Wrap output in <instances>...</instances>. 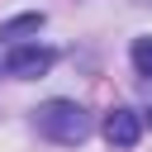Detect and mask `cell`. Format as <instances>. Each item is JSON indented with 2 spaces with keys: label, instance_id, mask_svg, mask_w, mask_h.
Masks as SVG:
<instances>
[{
  "label": "cell",
  "instance_id": "1",
  "mask_svg": "<svg viewBox=\"0 0 152 152\" xmlns=\"http://www.w3.org/2000/svg\"><path fill=\"white\" fill-rule=\"evenodd\" d=\"M38 133L71 147V142H86L90 138V114L76 104V100H48L38 104Z\"/></svg>",
  "mask_w": 152,
  "mask_h": 152
},
{
  "label": "cell",
  "instance_id": "2",
  "mask_svg": "<svg viewBox=\"0 0 152 152\" xmlns=\"http://www.w3.org/2000/svg\"><path fill=\"white\" fill-rule=\"evenodd\" d=\"M52 62H57V52H52V48H10V57H5V71L28 81V76H43Z\"/></svg>",
  "mask_w": 152,
  "mask_h": 152
},
{
  "label": "cell",
  "instance_id": "3",
  "mask_svg": "<svg viewBox=\"0 0 152 152\" xmlns=\"http://www.w3.org/2000/svg\"><path fill=\"white\" fill-rule=\"evenodd\" d=\"M104 138H109V147H138V138H142V119L133 114V109H109L104 114Z\"/></svg>",
  "mask_w": 152,
  "mask_h": 152
},
{
  "label": "cell",
  "instance_id": "4",
  "mask_svg": "<svg viewBox=\"0 0 152 152\" xmlns=\"http://www.w3.org/2000/svg\"><path fill=\"white\" fill-rule=\"evenodd\" d=\"M38 28H43V14H38V10H28V14L5 19V24H0V38H10V43H14V38H24V33H38Z\"/></svg>",
  "mask_w": 152,
  "mask_h": 152
},
{
  "label": "cell",
  "instance_id": "5",
  "mask_svg": "<svg viewBox=\"0 0 152 152\" xmlns=\"http://www.w3.org/2000/svg\"><path fill=\"white\" fill-rule=\"evenodd\" d=\"M133 66H138V76H152V38H133Z\"/></svg>",
  "mask_w": 152,
  "mask_h": 152
},
{
  "label": "cell",
  "instance_id": "6",
  "mask_svg": "<svg viewBox=\"0 0 152 152\" xmlns=\"http://www.w3.org/2000/svg\"><path fill=\"white\" fill-rule=\"evenodd\" d=\"M147 124H152V109H147Z\"/></svg>",
  "mask_w": 152,
  "mask_h": 152
}]
</instances>
